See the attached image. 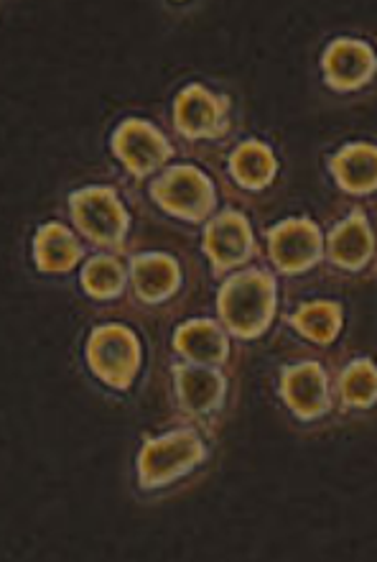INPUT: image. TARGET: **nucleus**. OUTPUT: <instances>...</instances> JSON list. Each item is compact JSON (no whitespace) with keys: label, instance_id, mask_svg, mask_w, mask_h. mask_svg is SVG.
I'll list each match as a JSON object with an SVG mask.
<instances>
[{"label":"nucleus","instance_id":"obj_1","mask_svg":"<svg viewBox=\"0 0 377 562\" xmlns=\"http://www.w3.org/2000/svg\"><path fill=\"white\" fill-rule=\"evenodd\" d=\"M278 312V281L263 269L240 271L217 292V315L238 340H258L269 333Z\"/></svg>","mask_w":377,"mask_h":562},{"label":"nucleus","instance_id":"obj_2","mask_svg":"<svg viewBox=\"0 0 377 562\" xmlns=\"http://www.w3.org/2000/svg\"><path fill=\"white\" fill-rule=\"evenodd\" d=\"M207 460V445L192 427L146 440L138 452V483L144 491H161L186 479Z\"/></svg>","mask_w":377,"mask_h":562},{"label":"nucleus","instance_id":"obj_3","mask_svg":"<svg viewBox=\"0 0 377 562\" xmlns=\"http://www.w3.org/2000/svg\"><path fill=\"white\" fill-rule=\"evenodd\" d=\"M69 213L75 228L92 246L110 254L125 251L130 236V213L113 187L92 184L69 194Z\"/></svg>","mask_w":377,"mask_h":562},{"label":"nucleus","instance_id":"obj_4","mask_svg":"<svg viewBox=\"0 0 377 562\" xmlns=\"http://www.w3.org/2000/svg\"><path fill=\"white\" fill-rule=\"evenodd\" d=\"M84 358H88V369L100 384L115 389V392H125L138 379L144 348L128 325L107 323L98 325L90 333Z\"/></svg>","mask_w":377,"mask_h":562},{"label":"nucleus","instance_id":"obj_5","mask_svg":"<svg viewBox=\"0 0 377 562\" xmlns=\"http://www.w3.org/2000/svg\"><path fill=\"white\" fill-rule=\"evenodd\" d=\"M151 198L163 213L196 225L209 221L217 207V187L209 175L192 164H179L151 182Z\"/></svg>","mask_w":377,"mask_h":562},{"label":"nucleus","instance_id":"obj_6","mask_svg":"<svg viewBox=\"0 0 377 562\" xmlns=\"http://www.w3.org/2000/svg\"><path fill=\"white\" fill-rule=\"evenodd\" d=\"M232 100L194 82L174 100V128L186 140H219L230 131Z\"/></svg>","mask_w":377,"mask_h":562},{"label":"nucleus","instance_id":"obj_7","mask_svg":"<svg viewBox=\"0 0 377 562\" xmlns=\"http://www.w3.org/2000/svg\"><path fill=\"white\" fill-rule=\"evenodd\" d=\"M202 248L215 277L245 267L258 254L253 225L240 210H222L204 228Z\"/></svg>","mask_w":377,"mask_h":562},{"label":"nucleus","instance_id":"obj_8","mask_svg":"<svg viewBox=\"0 0 377 562\" xmlns=\"http://www.w3.org/2000/svg\"><path fill=\"white\" fill-rule=\"evenodd\" d=\"M115 159L136 179L151 177L174 159V146L161 128L144 119H125L110 138Z\"/></svg>","mask_w":377,"mask_h":562},{"label":"nucleus","instance_id":"obj_9","mask_svg":"<svg viewBox=\"0 0 377 562\" xmlns=\"http://www.w3.org/2000/svg\"><path fill=\"white\" fill-rule=\"evenodd\" d=\"M269 254L281 274L298 277L321 263L327 240L319 225L309 217H288L269 231Z\"/></svg>","mask_w":377,"mask_h":562},{"label":"nucleus","instance_id":"obj_10","mask_svg":"<svg viewBox=\"0 0 377 562\" xmlns=\"http://www.w3.org/2000/svg\"><path fill=\"white\" fill-rule=\"evenodd\" d=\"M281 400L298 422H317L334 407L332 384L324 366L317 361H298L281 371Z\"/></svg>","mask_w":377,"mask_h":562},{"label":"nucleus","instance_id":"obj_11","mask_svg":"<svg viewBox=\"0 0 377 562\" xmlns=\"http://www.w3.org/2000/svg\"><path fill=\"white\" fill-rule=\"evenodd\" d=\"M321 72L329 90L350 95L377 77V54L363 38H334L321 54Z\"/></svg>","mask_w":377,"mask_h":562},{"label":"nucleus","instance_id":"obj_12","mask_svg":"<svg viewBox=\"0 0 377 562\" xmlns=\"http://www.w3.org/2000/svg\"><path fill=\"white\" fill-rule=\"evenodd\" d=\"M174 376L179 409L186 417L204 419L217 415L227 400V376L215 366L196 363H174L171 366Z\"/></svg>","mask_w":377,"mask_h":562},{"label":"nucleus","instance_id":"obj_13","mask_svg":"<svg viewBox=\"0 0 377 562\" xmlns=\"http://www.w3.org/2000/svg\"><path fill=\"white\" fill-rule=\"evenodd\" d=\"M133 296L146 307H159L182 292L184 274L174 256L148 251L136 254L128 263Z\"/></svg>","mask_w":377,"mask_h":562},{"label":"nucleus","instance_id":"obj_14","mask_svg":"<svg viewBox=\"0 0 377 562\" xmlns=\"http://www.w3.org/2000/svg\"><path fill=\"white\" fill-rule=\"evenodd\" d=\"M377 240L363 207H355L327 238V256L342 271H365L375 259Z\"/></svg>","mask_w":377,"mask_h":562},{"label":"nucleus","instance_id":"obj_15","mask_svg":"<svg viewBox=\"0 0 377 562\" xmlns=\"http://www.w3.org/2000/svg\"><path fill=\"white\" fill-rule=\"evenodd\" d=\"M171 346L186 363L215 366V369H222L232 353L230 333L207 317L188 319V323L179 325Z\"/></svg>","mask_w":377,"mask_h":562},{"label":"nucleus","instance_id":"obj_16","mask_svg":"<svg viewBox=\"0 0 377 562\" xmlns=\"http://www.w3.org/2000/svg\"><path fill=\"white\" fill-rule=\"evenodd\" d=\"M329 171L340 190L355 198H367L377 192V146L357 140L347 144L329 159Z\"/></svg>","mask_w":377,"mask_h":562},{"label":"nucleus","instance_id":"obj_17","mask_svg":"<svg viewBox=\"0 0 377 562\" xmlns=\"http://www.w3.org/2000/svg\"><path fill=\"white\" fill-rule=\"evenodd\" d=\"M84 248L80 238L75 236L72 228L65 223H44L34 236V263L42 274L61 277L77 269L82 261Z\"/></svg>","mask_w":377,"mask_h":562},{"label":"nucleus","instance_id":"obj_18","mask_svg":"<svg viewBox=\"0 0 377 562\" xmlns=\"http://www.w3.org/2000/svg\"><path fill=\"white\" fill-rule=\"evenodd\" d=\"M230 175L242 190L261 192L278 177V159L269 144L248 138L230 154Z\"/></svg>","mask_w":377,"mask_h":562},{"label":"nucleus","instance_id":"obj_19","mask_svg":"<svg viewBox=\"0 0 377 562\" xmlns=\"http://www.w3.org/2000/svg\"><path fill=\"white\" fill-rule=\"evenodd\" d=\"M344 323V312L336 302L319 300L298 307L290 317V327L306 340L317 342V346H332L340 338Z\"/></svg>","mask_w":377,"mask_h":562},{"label":"nucleus","instance_id":"obj_20","mask_svg":"<svg viewBox=\"0 0 377 562\" xmlns=\"http://www.w3.org/2000/svg\"><path fill=\"white\" fill-rule=\"evenodd\" d=\"M128 281V269H125L113 254L92 256V259H88V263L82 267L80 274L84 294L98 302H113L117 296H123Z\"/></svg>","mask_w":377,"mask_h":562},{"label":"nucleus","instance_id":"obj_21","mask_svg":"<svg viewBox=\"0 0 377 562\" xmlns=\"http://www.w3.org/2000/svg\"><path fill=\"white\" fill-rule=\"evenodd\" d=\"M336 392L344 409H373L377 404V366L370 358H355L340 373Z\"/></svg>","mask_w":377,"mask_h":562}]
</instances>
